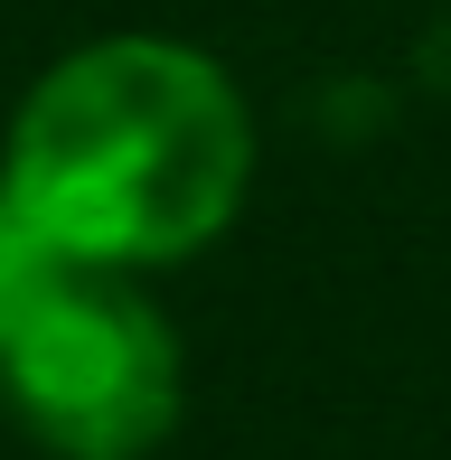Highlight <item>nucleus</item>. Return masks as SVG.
<instances>
[{"instance_id":"1","label":"nucleus","mask_w":451,"mask_h":460,"mask_svg":"<svg viewBox=\"0 0 451 460\" xmlns=\"http://www.w3.org/2000/svg\"><path fill=\"white\" fill-rule=\"evenodd\" d=\"M0 179L75 263L170 273L244 217L254 113L189 38H85L19 94Z\"/></svg>"},{"instance_id":"2","label":"nucleus","mask_w":451,"mask_h":460,"mask_svg":"<svg viewBox=\"0 0 451 460\" xmlns=\"http://www.w3.org/2000/svg\"><path fill=\"white\" fill-rule=\"evenodd\" d=\"M0 404L48 460H151L189 413V348L141 273L75 263L0 348Z\"/></svg>"},{"instance_id":"3","label":"nucleus","mask_w":451,"mask_h":460,"mask_svg":"<svg viewBox=\"0 0 451 460\" xmlns=\"http://www.w3.org/2000/svg\"><path fill=\"white\" fill-rule=\"evenodd\" d=\"M75 273V254L48 235V226L29 217V207L10 198V179H0V348L19 339V320H29L38 301H48L57 282Z\"/></svg>"}]
</instances>
